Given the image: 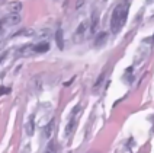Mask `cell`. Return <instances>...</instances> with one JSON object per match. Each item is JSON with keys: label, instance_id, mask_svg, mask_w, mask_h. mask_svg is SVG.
<instances>
[{"label": "cell", "instance_id": "cell-1", "mask_svg": "<svg viewBox=\"0 0 154 153\" xmlns=\"http://www.w3.org/2000/svg\"><path fill=\"white\" fill-rule=\"evenodd\" d=\"M122 5H118L116 8L113 9L111 18V31L113 34L119 32V29L122 28Z\"/></svg>", "mask_w": 154, "mask_h": 153}, {"label": "cell", "instance_id": "cell-2", "mask_svg": "<svg viewBox=\"0 0 154 153\" xmlns=\"http://www.w3.org/2000/svg\"><path fill=\"white\" fill-rule=\"evenodd\" d=\"M20 22V16L19 13H6L5 16L2 18V24L8 26H13V25H17Z\"/></svg>", "mask_w": 154, "mask_h": 153}, {"label": "cell", "instance_id": "cell-3", "mask_svg": "<svg viewBox=\"0 0 154 153\" xmlns=\"http://www.w3.org/2000/svg\"><path fill=\"white\" fill-rule=\"evenodd\" d=\"M8 13H20L22 12V3L19 0H10L6 5Z\"/></svg>", "mask_w": 154, "mask_h": 153}, {"label": "cell", "instance_id": "cell-4", "mask_svg": "<svg viewBox=\"0 0 154 153\" xmlns=\"http://www.w3.org/2000/svg\"><path fill=\"white\" fill-rule=\"evenodd\" d=\"M35 53V45L32 44H26V45H20L16 50V54L20 57H25V56H31Z\"/></svg>", "mask_w": 154, "mask_h": 153}, {"label": "cell", "instance_id": "cell-5", "mask_svg": "<svg viewBox=\"0 0 154 153\" xmlns=\"http://www.w3.org/2000/svg\"><path fill=\"white\" fill-rule=\"evenodd\" d=\"M106 41H108V32H100L94 38V47H102V45H105Z\"/></svg>", "mask_w": 154, "mask_h": 153}, {"label": "cell", "instance_id": "cell-6", "mask_svg": "<svg viewBox=\"0 0 154 153\" xmlns=\"http://www.w3.org/2000/svg\"><path fill=\"white\" fill-rule=\"evenodd\" d=\"M50 50V43H47V41H42V43H38L35 45V53H38V54H42V53H47V51Z\"/></svg>", "mask_w": 154, "mask_h": 153}, {"label": "cell", "instance_id": "cell-7", "mask_svg": "<svg viewBox=\"0 0 154 153\" xmlns=\"http://www.w3.org/2000/svg\"><path fill=\"white\" fill-rule=\"evenodd\" d=\"M55 41H57V47L63 50L64 48V38H63V31H61V28L57 29V32H55Z\"/></svg>", "mask_w": 154, "mask_h": 153}, {"label": "cell", "instance_id": "cell-8", "mask_svg": "<svg viewBox=\"0 0 154 153\" xmlns=\"http://www.w3.org/2000/svg\"><path fill=\"white\" fill-rule=\"evenodd\" d=\"M34 35H35V31L32 28H23L19 32H16L15 37H34Z\"/></svg>", "mask_w": 154, "mask_h": 153}, {"label": "cell", "instance_id": "cell-9", "mask_svg": "<svg viewBox=\"0 0 154 153\" xmlns=\"http://www.w3.org/2000/svg\"><path fill=\"white\" fill-rule=\"evenodd\" d=\"M97 25H99V12L97 10H94L93 15H92V24H90V26H92V32H96V28H97Z\"/></svg>", "mask_w": 154, "mask_h": 153}, {"label": "cell", "instance_id": "cell-10", "mask_svg": "<svg viewBox=\"0 0 154 153\" xmlns=\"http://www.w3.org/2000/svg\"><path fill=\"white\" fill-rule=\"evenodd\" d=\"M52 130H54V120H51V121L45 126V128H44V137H45V139H50L52 134Z\"/></svg>", "mask_w": 154, "mask_h": 153}, {"label": "cell", "instance_id": "cell-11", "mask_svg": "<svg viewBox=\"0 0 154 153\" xmlns=\"http://www.w3.org/2000/svg\"><path fill=\"white\" fill-rule=\"evenodd\" d=\"M89 21H83V22H80V25H79V28H77V31H76V34L77 35H82V34H85L86 31H87V28H89Z\"/></svg>", "mask_w": 154, "mask_h": 153}, {"label": "cell", "instance_id": "cell-12", "mask_svg": "<svg viewBox=\"0 0 154 153\" xmlns=\"http://www.w3.org/2000/svg\"><path fill=\"white\" fill-rule=\"evenodd\" d=\"M26 134L28 136H32L34 134V117H31L28 124H26Z\"/></svg>", "mask_w": 154, "mask_h": 153}, {"label": "cell", "instance_id": "cell-13", "mask_svg": "<svg viewBox=\"0 0 154 153\" xmlns=\"http://www.w3.org/2000/svg\"><path fill=\"white\" fill-rule=\"evenodd\" d=\"M103 79H105V70H103L102 73H100V76L97 77V80H96V82H94V85H93V91H96V89H97V88H99V86L102 85Z\"/></svg>", "mask_w": 154, "mask_h": 153}, {"label": "cell", "instance_id": "cell-14", "mask_svg": "<svg viewBox=\"0 0 154 153\" xmlns=\"http://www.w3.org/2000/svg\"><path fill=\"white\" fill-rule=\"evenodd\" d=\"M73 126H74V120L71 118L69 121V124H67V127H66V137L70 136V133H71V130H73Z\"/></svg>", "mask_w": 154, "mask_h": 153}, {"label": "cell", "instance_id": "cell-15", "mask_svg": "<svg viewBox=\"0 0 154 153\" xmlns=\"http://www.w3.org/2000/svg\"><path fill=\"white\" fill-rule=\"evenodd\" d=\"M9 91H10L9 88H3V86H2V94H8Z\"/></svg>", "mask_w": 154, "mask_h": 153}, {"label": "cell", "instance_id": "cell-16", "mask_svg": "<svg viewBox=\"0 0 154 153\" xmlns=\"http://www.w3.org/2000/svg\"><path fill=\"white\" fill-rule=\"evenodd\" d=\"M82 5H83V0H79V2H77V9H80Z\"/></svg>", "mask_w": 154, "mask_h": 153}, {"label": "cell", "instance_id": "cell-17", "mask_svg": "<svg viewBox=\"0 0 154 153\" xmlns=\"http://www.w3.org/2000/svg\"><path fill=\"white\" fill-rule=\"evenodd\" d=\"M148 2H153V0H148Z\"/></svg>", "mask_w": 154, "mask_h": 153}, {"label": "cell", "instance_id": "cell-18", "mask_svg": "<svg viewBox=\"0 0 154 153\" xmlns=\"http://www.w3.org/2000/svg\"><path fill=\"white\" fill-rule=\"evenodd\" d=\"M55 2H57V0H55Z\"/></svg>", "mask_w": 154, "mask_h": 153}]
</instances>
